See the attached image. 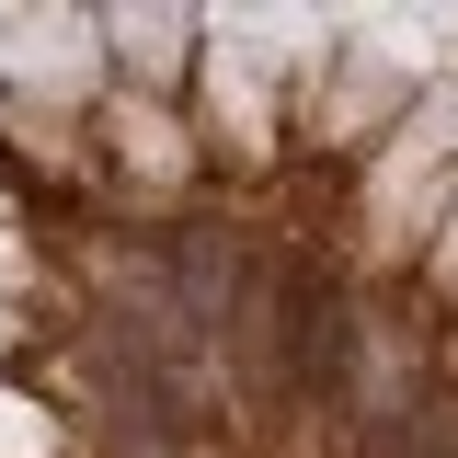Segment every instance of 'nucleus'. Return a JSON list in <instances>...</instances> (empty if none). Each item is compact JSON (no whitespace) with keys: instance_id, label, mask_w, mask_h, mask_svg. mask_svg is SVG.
Masks as SVG:
<instances>
[{"instance_id":"1","label":"nucleus","mask_w":458,"mask_h":458,"mask_svg":"<svg viewBox=\"0 0 458 458\" xmlns=\"http://www.w3.org/2000/svg\"><path fill=\"white\" fill-rule=\"evenodd\" d=\"M276 310H286V367H298V390H344V367H355V321H344V298L298 276Z\"/></svg>"}]
</instances>
